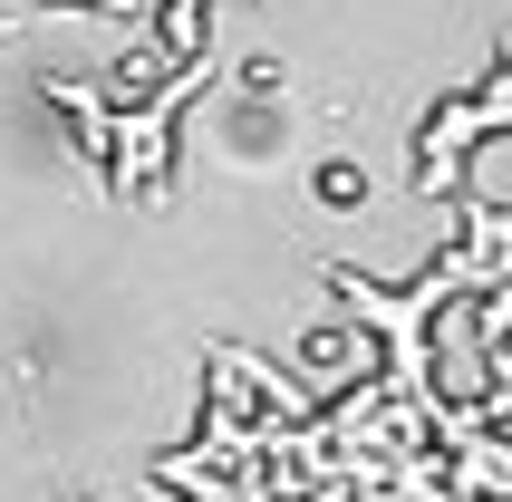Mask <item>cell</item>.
<instances>
[{"mask_svg":"<svg viewBox=\"0 0 512 502\" xmlns=\"http://www.w3.org/2000/svg\"><path fill=\"white\" fill-rule=\"evenodd\" d=\"M503 126H512V68H493L474 97H455V107L426 116V136H416V184H426V194H455V184H464V155L493 145Z\"/></svg>","mask_w":512,"mask_h":502,"instance_id":"cell-1","label":"cell"},{"mask_svg":"<svg viewBox=\"0 0 512 502\" xmlns=\"http://www.w3.org/2000/svg\"><path fill=\"white\" fill-rule=\"evenodd\" d=\"M58 502H87V493H78V483H68V493H58Z\"/></svg>","mask_w":512,"mask_h":502,"instance_id":"cell-3","label":"cell"},{"mask_svg":"<svg viewBox=\"0 0 512 502\" xmlns=\"http://www.w3.org/2000/svg\"><path fill=\"white\" fill-rule=\"evenodd\" d=\"M49 10H126L136 20V0H49Z\"/></svg>","mask_w":512,"mask_h":502,"instance_id":"cell-2","label":"cell"}]
</instances>
